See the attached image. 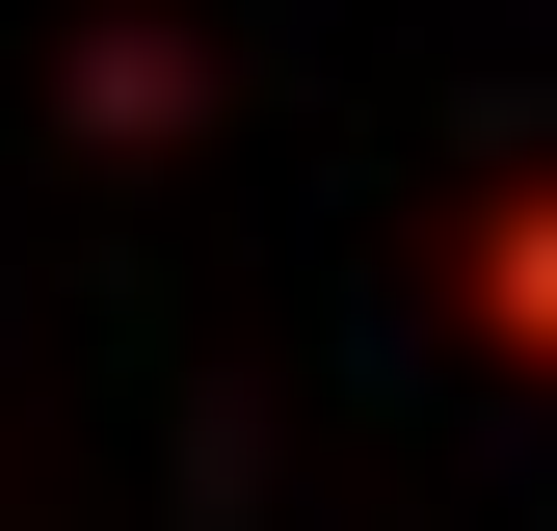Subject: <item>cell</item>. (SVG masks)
<instances>
[{
  "label": "cell",
  "instance_id": "cell-1",
  "mask_svg": "<svg viewBox=\"0 0 557 531\" xmlns=\"http://www.w3.org/2000/svg\"><path fill=\"white\" fill-rule=\"evenodd\" d=\"M425 293H451V346H478V372H531V398H557V160L451 186V213H425Z\"/></svg>",
  "mask_w": 557,
  "mask_h": 531
}]
</instances>
